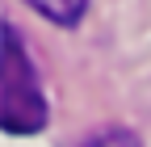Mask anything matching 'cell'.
Masks as SVG:
<instances>
[{
    "label": "cell",
    "mask_w": 151,
    "mask_h": 147,
    "mask_svg": "<svg viewBox=\"0 0 151 147\" xmlns=\"http://www.w3.org/2000/svg\"><path fill=\"white\" fill-rule=\"evenodd\" d=\"M0 126L13 135H34L46 126V97L25 42L9 21L0 25Z\"/></svg>",
    "instance_id": "1"
},
{
    "label": "cell",
    "mask_w": 151,
    "mask_h": 147,
    "mask_svg": "<svg viewBox=\"0 0 151 147\" xmlns=\"http://www.w3.org/2000/svg\"><path fill=\"white\" fill-rule=\"evenodd\" d=\"M25 4L50 25H80V17L88 13V0H25Z\"/></svg>",
    "instance_id": "2"
},
{
    "label": "cell",
    "mask_w": 151,
    "mask_h": 147,
    "mask_svg": "<svg viewBox=\"0 0 151 147\" xmlns=\"http://www.w3.org/2000/svg\"><path fill=\"white\" fill-rule=\"evenodd\" d=\"M71 147H143L134 130H126V126H109V130H92L84 139H76Z\"/></svg>",
    "instance_id": "3"
}]
</instances>
